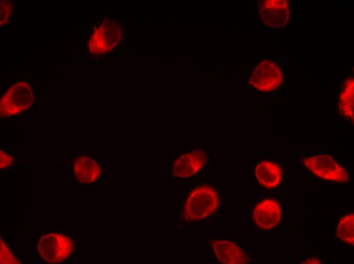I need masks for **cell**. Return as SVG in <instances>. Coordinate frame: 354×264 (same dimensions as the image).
Segmentation results:
<instances>
[{"instance_id": "obj_1", "label": "cell", "mask_w": 354, "mask_h": 264, "mask_svg": "<svg viewBox=\"0 0 354 264\" xmlns=\"http://www.w3.org/2000/svg\"><path fill=\"white\" fill-rule=\"evenodd\" d=\"M35 94L30 83L19 81L13 83L3 94L0 101L1 118L18 116L33 106Z\"/></svg>"}, {"instance_id": "obj_2", "label": "cell", "mask_w": 354, "mask_h": 264, "mask_svg": "<svg viewBox=\"0 0 354 264\" xmlns=\"http://www.w3.org/2000/svg\"><path fill=\"white\" fill-rule=\"evenodd\" d=\"M302 162L308 171L321 180L341 183L349 181L346 169L331 155H311L302 158Z\"/></svg>"}, {"instance_id": "obj_3", "label": "cell", "mask_w": 354, "mask_h": 264, "mask_svg": "<svg viewBox=\"0 0 354 264\" xmlns=\"http://www.w3.org/2000/svg\"><path fill=\"white\" fill-rule=\"evenodd\" d=\"M218 204V194L213 188L207 186L196 188L187 197L184 217L188 221L203 219L213 213Z\"/></svg>"}, {"instance_id": "obj_4", "label": "cell", "mask_w": 354, "mask_h": 264, "mask_svg": "<svg viewBox=\"0 0 354 264\" xmlns=\"http://www.w3.org/2000/svg\"><path fill=\"white\" fill-rule=\"evenodd\" d=\"M40 256L46 261L57 263L65 261L74 251V243L68 236L59 233L42 236L37 244Z\"/></svg>"}, {"instance_id": "obj_5", "label": "cell", "mask_w": 354, "mask_h": 264, "mask_svg": "<svg viewBox=\"0 0 354 264\" xmlns=\"http://www.w3.org/2000/svg\"><path fill=\"white\" fill-rule=\"evenodd\" d=\"M283 81L282 70L274 61L262 59L256 62L249 78V84L257 90L268 92L277 89Z\"/></svg>"}, {"instance_id": "obj_6", "label": "cell", "mask_w": 354, "mask_h": 264, "mask_svg": "<svg viewBox=\"0 0 354 264\" xmlns=\"http://www.w3.org/2000/svg\"><path fill=\"white\" fill-rule=\"evenodd\" d=\"M119 27L114 21L108 18L95 27L88 42L90 52L94 55H102L111 51L121 37Z\"/></svg>"}, {"instance_id": "obj_7", "label": "cell", "mask_w": 354, "mask_h": 264, "mask_svg": "<svg viewBox=\"0 0 354 264\" xmlns=\"http://www.w3.org/2000/svg\"><path fill=\"white\" fill-rule=\"evenodd\" d=\"M289 5L285 0H263L257 3V13L266 25L279 28L284 26L289 20Z\"/></svg>"}, {"instance_id": "obj_8", "label": "cell", "mask_w": 354, "mask_h": 264, "mask_svg": "<svg viewBox=\"0 0 354 264\" xmlns=\"http://www.w3.org/2000/svg\"><path fill=\"white\" fill-rule=\"evenodd\" d=\"M281 217L280 206L277 202L272 199H267L258 203L252 214L253 219L257 226L264 229L276 226Z\"/></svg>"}, {"instance_id": "obj_9", "label": "cell", "mask_w": 354, "mask_h": 264, "mask_svg": "<svg viewBox=\"0 0 354 264\" xmlns=\"http://www.w3.org/2000/svg\"><path fill=\"white\" fill-rule=\"evenodd\" d=\"M101 168L93 157L86 155H78L73 163V174L75 180L82 184L91 185L99 179Z\"/></svg>"}, {"instance_id": "obj_10", "label": "cell", "mask_w": 354, "mask_h": 264, "mask_svg": "<svg viewBox=\"0 0 354 264\" xmlns=\"http://www.w3.org/2000/svg\"><path fill=\"white\" fill-rule=\"evenodd\" d=\"M206 154L203 150H195L185 154L176 159L172 174L175 177L187 178L197 172L204 166Z\"/></svg>"}, {"instance_id": "obj_11", "label": "cell", "mask_w": 354, "mask_h": 264, "mask_svg": "<svg viewBox=\"0 0 354 264\" xmlns=\"http://www.w3.org/2000/svg\"><path fill=\"white\" fill-rule=\"evenodd\" d=\"M212 245L217 259L221 263L245 264L249 262V258L246 253L232 242L215 240Z\"/></svg>"}, {"instance_id": "obj_12", "label": "cell", "mask_w": 354, "mask_h": 264, "mask_svg": "<svg viewBox=\"0 0 354 264\" xmlns=\"http://www.w3.org/2000/svg\"><path fill=\"white\" fill-rule=\"evenodd\" d=\"M255 176L262 186L273 188L280 184L283 177V170L280 165L275 162L263 160L256 166Z\"/></svg>"}, {"instance_id": "obj_13", "label": "cell", "mask_w": 354, "mask_h": 264, "mask_svg": "<svg viewBox=\"0 0 354 264\" xmlns=\"http://www.w3.org/2000/svg\"><path fill=\"white\" fill-rule=\"evenodd\" d=\"M353 78L348 77L343 81L340 92L337 109L345 120L353 123Z\"/></svg>"}, {"instance_id": "obj_14", "label": "cell", "mask_w": 354, "mask_h": 264, "mask_svg": "<svg viewBox=\"0 0 354 264\" xmlns=\"http://www.w3.org/2000/svg\"><path fill=\"white\" fill-rule=\"evenodd\" d=\"M354 214L351 213L341 218L338 225L337 236L345 242L353 245Z\"/></svg>"}, {"instance_id": "obj_15", "label": "cell", "mask_w": 354, "mask_h": 264, "mask_svg": "<svg viewBox=\"0 0 354 264\" xmlns=\"http://www.w3.org/2000/svg\"><path fill=\"white\" fill-rule=\"evenodd\" d=\"M0 7V24L1 26H3L9 23L13 11L14 4L12 1L1 0Z\"/></svg>"}, {"instance_id": "obj_16", "label": "cell", "mask_w": 354, "mask_h": 264, "mask_svg": "<svg viewBox=\"0 0 354 264\" xmlns=\"http://www.w3.org/2000/svg\"><path fill=\"white\" fill-rule=\"evenodd\" d=\"M1 240V263H21L8 247L2 238Z\"/></svg>"}, {"instance_id": "obj_17", "label": "cell", "mask_w": 354, "mask_h": 264, "mask_svg": "<svg viewBox=\"0 0 354 264\" xmlns=\"http://www.w3.org/2000/svg\"><path fill=\"white\" fill-rule=\"evenodd\" d=\"M15 157L1 148L0 150V169L4 170L12 167L15 163Z\"/></svg>"}, {"instance_id": "obj_18", "label": "cell", "mask_w": 354, "mask_h": 264, "mask_svg": "<svg viewBox=\"0 0 354 264\" xmlns=\"http://www.w3.org/2000/svg\"><path fill=\"white\" fill-rule=\"evenodd\" d=\"M303 263H319V261L315 259L314 258H312V259H309L307 260L306 261H304Z\"/></svg>"}]
</instances>
